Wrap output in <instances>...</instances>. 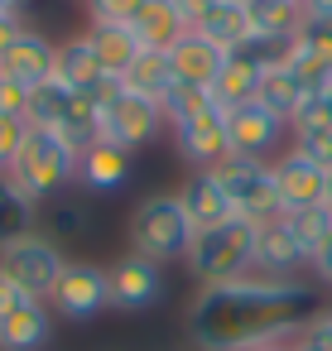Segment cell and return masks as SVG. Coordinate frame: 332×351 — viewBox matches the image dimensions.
Wrapping results in <instances>:
<instances>
[{"label":"cell","instance_id":"1","mask_svg":"<svg viewBox=\"0 0 332 351\" xmlns=\"http://www.w3.org/2000/svg\"><path fill=\"white\" fill-rule=\"evenodd\" d=\"M322 313V298L303 279L241 274L207 284L188 308V337L198 351H260L298 341V332Z\"/></svg>","mask_w":332,"mask_h":351},{"label":"cell","instance_id":"2","mask_svg":"<svg viewBox=\"0 0 332 351\" xmlns=\"http://www.w3.org/2000/svg\"><path fill=\"white\" fill-rule=\"evenodd\" d=\"M10 183L44 207L49 197H58L78 183V149L58 130H29L20 159L10 164Z\"/></svg>","mask_w":332,"mask_h":351},{"label":"cell","instance_id":"3","mask_svg":"<svg viewBox=\"0 0 332 351\" xmlns=\"http://www.w3.org/2000/svg\"><path fill=\"white\" fill-rule=\"evenodd\" d=\"M130 250L154 260V265H174V260H188V245H193V221L178 202V193H154L145 197L135 212H130Z\"/></svg>","mask_w":332,"mask_h":351},{"label":"cell","instance_id":"4","mask_svg":"<svg viewBox=\"0 0 332 351\" xmlns=\"http://www.w3.org/2000/svg\"><path fill=\"white\" fill-rule=\"evenodd\" d=\"M250 255H255V221L231 217V221H222L212 231H198L183 265L207 289V284H226V279L250 274Z\"/></svg>","mask_w":332,"mask_h":351},{"label":"cell","instance_id":"5","mask_svg":"<svg viewBox=\"0 0 332 351\" xmlns=\"http://www.w3.org/2000/svg\"><path fill=\"white\" fill-rule=\"evenodd\" d=\"M212 173H217V183H222V193H226V202H231L236 217H246V221H255V226L284 217L279 193H274V169H270V159L226 154Z\"/></svg>","mask_w":332,"mask_h":351},{"label":"cell","instance_id":"6","mask_svg":"<svg viewBox=\"0 0 332 351\" xmlns=\"http://www.w3.org/2000/svg\"><path fill=\"white\" fill-rule=\"evenodd\" d=\"M63 269H68V255L44 231H34V236H25V241H15V245L0 250V274H10L29 298H44V303L54 298Z\"/></svg>","mask_w":332,"mask_h":351},{"label":"cell","instance_id":"7","mask_svg":"<svg viewBox=\"0 0 332 351\" xmlns=\"http://www.w3.org/2000/svg\"><path fill=\"white\" fill-rule=\"evenodd\" d=\"M49 308H54L58 317H68V322H92V317H102V313L111 308V274H106L102 265H92V260H68V269H63V279H58Z\"/></svg>","mask_w":332,"mask_h":351},{"label":"cell","instance_id":"8","mask_svg":"<svg viewBox=\"0 0 332 351\" xmlns=\"http://www.w3.org/2000/svg\"><path fill=\"white\" fill-rule=\"evenodd\" d=\"M164 125H169V121H164L159 101L135 97V92H121V97L102 111V140H111V145H121V149H130V154L145 149Z\"/></svg>","mask_w":332,"mask_h":351},{"label":"cell","instance_id":"9","mask_svg":"<svg viewBox=\"0 0 332 351\" xmlns=\"http://www.w3.org/2000/svg\"><path fill=\"white\" fill-rule=\"evenodd\" d=\"M169 130H174V149H178V159H183L188 169H217V164L231 154L226 111H222V106H207V111H198V116H188V121H178V125H169Z\"/></svg>","mask_w":332,"mask_h":351},{"label":"cell","instance_id":"10","mask_svg":"<svg viewBox=\"0 0 332 351\" xmlns=\"http://www.w3.org/2000/svg\"><path fill=\"white\" fill-rule=\"evenodd\" d=\"M106 274H111V308H121V313H145L164 298V265H154L135 250H126Z\"/></svg>","mask_w":332,"mask_h":351},{"label":"cell","instance_id":"11","mask_svg":"<svg viewBox=\"0 0 332 351\" xmlns=\"http://www.w3.org/2000/svg\"><path fill=\"white\" fill-rule=\"evenodd\" d=\"M270 169H274V193H279L284 212H303V207L327 202V169H318L298 149H284L279 159H270Z\"/></svg>","mask_w":332,"mask_h":351},{"label":"cell","instance_id":"12","mask_svg":"<svg viewBox=\"0 0 332 351\" xmlns=\"http://www.w3.org/2000/svg\"><path fill=\"white\" fill-rule=\"evenodd\" d=\"M289 125L265 111L260 101H246L236 111H226V140H231V154H250V159H270L279 145H284Z\"/></svg>","mask_w":332,"mask_h":351},{"label":"cell","instance_id":"13","mask_svg":"<svg viewBox=\"0 0 332 351\" xmlns=\"http://www.w3.org/2000/svg\"><path fill=\"white\" fill-rule=\"evenodd\" d=\"M308 265L298 236L289 231L284 217L274 221H260L255 226V255H250V274H265V279H298V269Z\"/></svg>","mask_w":332,"mask_h":351},{"label":"cell","instance_id":"14","mask_svg":"<svg viewBox=\"0 0 332 351\" xmlns=\"http://www.w3.org/2000/svg\"><path fill=\"white\" fill-rule=\"evenodd\" d=\"M130 169H135V154L111 145V140H97L78 154V188L106 197V193H121L130 183Z\"/></svg>","mask_w":332,"mask_h":351},{"label":"cell","instance_id":"15","mask_svg":"<svg viewBox=\"0 0 332 351\" xmlns=\"http://www.w3.org/2000/svg\"><path fill=\"white\" fill-rule=\"evenodd\" d=\"M54 63H58V44L44 39L39 29H25V34L5 49V58H0V73L15 77V82H25V87L34 92V87L54 82Z\"/></svg>","mask_w":332,"mask_h":351},{"label":"cell","instance_id":"16","mask_svg":"<svg viewBox=\"0 0 332 351\" xmlns=\"http://www.w3.org/2000/svg\"><path fill=\"white\" fill-rule=\"evenodd\" d=\"M226 58H231V53L217 49L212 39H202L198 29H188V34L169 49V68H174V77L188 82V87H207V92H212V82L222 77Z\"/></svg>","mask_w":332,"mask_h":351},{"label":"cell","instance_id":"17","mask_svg":"<svg viewBox=\"0 0 332 351\" xmlns=\"http://www.w3.org/2000/svg\"><path fill=\"white\" fill-rule=\"evenodd\" d=\"M178 202H183V212H188L193 231H212V226H222V221H231V217H236L212 169H193V173H188V183L178 188Z\"/></svg>","mask_w":332,"mask_h":351},{"label":"cell","instance_id":"18","mask_svg":"<svg viewBox=\"0 0 332 351\" xmlns=\"http://www.w3.org/2000/svg\"><path fill=\"white\" fill-rule=\"evenodd\" d=\"M188 29L193 20L178 10V0H145L140 15L130 20V34L140 39V49H154V53H169Z\"/></svg>","mask_w":332,"mask_h":351},{"label":"cell","instance_id":"19","mask_svg":"<svg viewBox=\"0 0 332 351\" xmlns=\"http://www.w3.org/2000/svg\"><path fill=\"white\" fill-rule=\"evenodd\" d=\"M54 337V308L44 298H29L10 317H0V351H44Z\"/></svg>","mask_w":332,"mask_h":351},{"label":"cell","instance_id":"20","mask_svg":"<svg viewBox=\"0 0 332 351\" xmlns=\"http://www.w3.org/2000/svg\"><path fill=\"white\" fill-rule=\"evenodd\" d=\"M289 149H298L303 159H313L318 169H332V111L322 106V97H313L294 121H289Z\"/></svg>","mask_w":332,"mask_h":351},{"label":"cell","instance_id":"21","mask_svg":"<svg viewBox=\"0 0 332 351\" xmlns=\"http://www.w3.org/2000/svg\"><path fill=\"white\" fill-rule=\"evenodd\" d=\"M255 101H260L265 111H274V116L289 125V121L313 101V92H308V87L294 77V68L284 63V68H265V73H260V92H255Z\"/></svg>","mask_w":332,"mask_h":351},{"label":"cell","instance_id":"22","mask_svg":"<svg viewBox=\"0 0 332 351\" xmlns=\"http://www.w3.org/2000/svg\"><path fill=\"white\" fill-rule=\"evenodd\" d=\"M193 29H198L202 39H212L217 49H226V53L250 39V20H246V5H241V0H212V5L193 20Z\"/></svg>","mask_w":332,"mask_h":351},{"label":"cell","instance_id":"23","mask_svg":"<svg viewBox=\"0 0 332 351\" xmlns=\"http://www.w3.org/2000/svg\"><path fill=\"white\" fill-rule=\"evenodd\" d=\"M102 77H106V68L97 63V53H92L87 34H78V39H63V44H58L54 82H63V87H73V92H92Z\"/></svg>","mask_w":332,"mask_h":351},{"label":"cell","instance_id":"24","mask_svg":"<svg viewBox=\"0 0 332 351\" xmlns=\"http://www.w3.org/2000/svg\"><path fill=\"white\" fill-rule=\"evenodd\" d=\"M39 221H44V236L49 241H82L92 231V207L68 188V193H58V197H49L39 207Z\"/></svg>","mask_w":332,"mask_h":351},{"label":"cell","instance_id":"25","mask_svg":"<svg viewBox=\"0 0 332 351\" xmlns=\"http://www.w3.org/2000/svg\"><path fill=\"white\" fill-rule=\"evenodd\" d=\"M34 226H39V202L25 197L10 183V173H0V250L25 241V236H34Z\"/></svg>","mask_w":332,"mask_h":351},{"label":"cell","instance_id":"26","mask_svg":"<svg viewBox=\"0 0 332 351\" xmlns=\"http://www.w3.org/2000/svg\"><path fill=\"white\" fill-rule=\"evenodd\" d=\"M87 44H92L97 63H102L111 77H121V73L140 58V39L130 34V25H87Z\"/></svg>","mask_w":332,"mask_h":351},{"label":"cell","instance_id":"27","mask_svg":"<svg viewBox=\"0 0 332 351\" xmlns=\"http://www.w3.org/2000/svg\"><path fill=\"white\" fill-rule=\"evenodd\" d=\"M246 5V20H250V34H279V39H294L308 20L303 0H241Z\"/></svg>","mask_w":332,"mask_h":351},{"label":"cell","instance_id":"28","mask_svg":"<svg viewBox=\"0 0 332 351\" xmlns=\"http://www.w3.org/2000/svg\"><path fill=\"white\" fill-rule=\"evenodd\" d=\"M126 92L135 97H150V101H164V92L174 87V68H169V53H154V49H140V58L121 73Z\"/></svg>","mask_w":332,"mask_h":351},{"label":"cell","instance_id":"29","mask_svg":"<svg viewBox=\"0 0 332 351\" xmlns=\"http://www.w3.org/2000/svg\"><path fill=\"white\" fill-rule=\"evenodd\" d=\"M255 92H260V68H250V63H241V58H226L222 77L212 82V101H217L222 111H236V106L255 101Z\"/></svg>","mask_w":332,"mask_h":351},{"label":"cell","instance_id":"30","mask_svg":"<svg viewBox=\"0 0 332 351\" xmlns=\"http://www.w3.org/2000/svg\"><path fill=\"white\" fill-rule=\"evenodd\" d=\"M73 87H63V82H44V87H34L29 92V125L34 130H63V121H68V111H73Z\"/></svg>","mask_w":332,"mask_h":351},{"label":"cell","instance_id":"31","mask_svg":"<svg viewBox=\"0 0 332 351\" xmlns=\"http://www.w3.org/2000/svg\"><path fill=\"white\" fill-rule=\"evenodd\" d=\"M207 106H217L212 92H207V87H188V82H178V77H174V87L164 92V101H159V111H164L169 125H178V121H188V116H198V111H207Z\"/></svg>","mask_w":332,"mask_h":351},{"label":"cell","instance_id":"32","mask_svg":"<svg viewBox=\"0 0 332 351\" xmlns=\"http://www.w3.org/2000/svg\"><path fill=\"white\" fill-rule=\"evenodd\" d=\"M284 221H289V231L298 236V245H303V255H313L322 241H327V231H332V207L322 202V207H303V212H284Z\"/></svg>","mask_w":332,"mask_h":351},{"label":"cell","instance_id":"33","mask_svg":"<svg viewBox=\"0 0 332 351\" xmlns=\"http://www.w3.org/2000/svg\"><path fill=\"white\" fill-rule=\"evenodd\" d=\"M29 130H34V125H29L25 116H0V173H10V164L20 159Z\"/></svg>","mask_w":332,"mask_h":351},{"label":"cell","instance_id":"34","mask_svg":"<svg viewBox=\"0 0 332 351\" xmlns=\"http://www.w3.org/2000/svg\"><path fill=\"white\" fill-rule=\"evenodd\" d=\"M298 44L308 53H318L327 68H332V15H308L303 29H298Z\"/></svg>","mask_w":332,"mask_h":351},{"label":"cell","instance_id":"35","mask_svg":"<svg viewBox=\"0 0 332 351\" xmlns=\"http://www.w3.org/2000/svg\"><path fill=\"white\" fill-rule=\"evenodd\" d=\"M145 0H87V20L92 25H130L140 15Z\"/></svg>","mask_w":332,"mask_h":351},{"label":"cell","instance_id":"36","mask_svg":"<svg viewBox=\"0 0 332 351\" xmlns=\"http://www.w3.org/2000/svg\"><path fill=\"white\" fill-rule=\"evenodd\" d=\"M0 116H25L29 121V87L0 73Z\"/></svg>","mask_w":332,"mask_h":351},{"label":"cell","instance_id":"37","mask_svg":"<svg viewBox=\"0 0 332 351\" xmlns=\"http://www.w3.org/2000/svg\"><path fill=\"white\" fill-rule=\"evenodd\" d=\"M294 351H332V317H327V313H318V317L298 332Z\"/></svg>","mask_w":332,"mask_h":351},{"label":"cell","instance_id":"38","mask_svg":"<svg viewBox=\"0 0 332 351\" xmlns=\"http://www.w3.org/2000/svg\"><path fill=\"white\" fill-rule=\"evenodd\" d=\"M308 269H313V279H318V284H327V289H332V231H327V241L308 255Z\"/></svg>","mask_w":332,"mask_h":351},{"label":"cell","instance_id":"39","mask_svg":"<svg viewBox=\"0 0 332 351\" xmlns=\"http://www.w3.org/2000/svg\"><path fill=\"white\" fill-rule=\"evenodd\" d=\"M25 303H29V293H25L10 274H0V317H10V313H15V308H25Z\"/></svg>","mask_w":332,"mask_h":351},{"label":"cell","instance_id":"40","mask_svg":"<svg viewBox=\"0 0 332 351\" xmlns=\"http://www.w3.org/2000/svg\"><path fill=\"white\" fill-rule=\"evenodd\" d=\"M20 34H25V20H20V15H5V10H0V58H5V49H10V44H15Z\"/></svg>","mask_w":332,"mask_h":351},{"label":"cell","instance_id":"41","mask_svg":"<svg viewBox=\"0 0 332 351\" xmlns=\"http://www.w3.org/2000/svg\"><path fill=\"white\" fill-rule=\"evenodd\" d=\"M207 5H212V0H178V10H183L188 20H198V15H202Z\"/></svg>","mask_w":332,"mask_h":351},{"label":"cell","instance_id":"42","mask_svg":"<svg viewBox=\"0 0 332 351\" xmlns=\"http://www.w3.org/2000/svg\"><path fill=\"white\" fill-rule=\"evenodd\" d=\"M308 15H332V0H303Z\"/></svg>","mask_w":332,"mask_h":351},{"label":"cell","instance_id":"43","mask_svg":"<svg viewBox=\"0 0 332 351\" xmlns=\"http://www.w3.org/2000/svg\"><path fill=\"white\" fill-rule=\"evenodd\" d=\"M25 5H29V0H0V10H5V15H25Z\"/></svg>","mask_w":332,"mask_h":351},{"label":"cell","instance_id":"44","mask_svg":"<svg viewBox=\"0 0 332 351\" xmlns=\"http://www.w3.org/2000/svg\"><path fill=\"white\" fill-rule=\"evenodd\" d=\"M322 106L332 111V77H327V87H322Z\"/></svg>","mask_w":332,"mask_h":351},{"label":"cell","instance_id":"45","mask_svg":"<svg viewBox=\"0 0 332 351\" xmlns=\"http://www.w3.org/2000/svg\"><path fill=\"white\" fill-rule=\"evenodd\" d=\"M260 351H294V341H279V346H260Z\"/></svg>","mask_w":332,"mask_h":351},{"label":"cell","instance_id":"46","mask_svg":"<svg viewBox=\"0 0 332 351\" xmlns=\"http://www.w3.org/2000/svg\"><path fill=\"white\" fill-rule=\"evenodd\" d=\"M327 207H332V169H327Z\"/></svg>","mask_w":332,"mask_h":351},{"label":"cell","instance_id":"47","mask_svg":"<svg viewBox=\"0 0 332 351\" xmlns=\"http://www.w3.org/2000/svg\"><path fill=\"white\" fill-rule=\"evenodd\" d=\"M322 313H327V317H332V303H327V308H322Z\"/></svg>","mask_w":332,"mask_h":351}]
</instances>
